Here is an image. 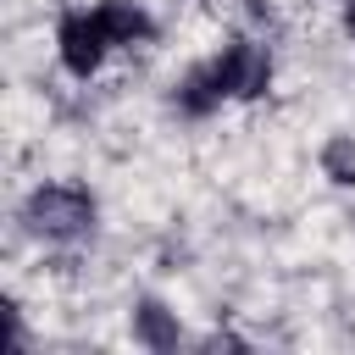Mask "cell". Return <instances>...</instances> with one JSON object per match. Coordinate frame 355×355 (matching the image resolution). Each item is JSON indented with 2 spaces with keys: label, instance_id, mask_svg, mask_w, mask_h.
<instances>
[{
  "label": "cell",
  "instance_id": "obj_1",
  "mask_svg": "<svg viewBox=\"0 0 355 355\" xmlns=\"http://www.w3.org/2000/svg\"><path fill=\"white\" fill-rule=\"evenodd\" d=\"M94 216H100V205H94V194L83 183H39L28 194V205H22L28 233H39L50 244H72V239L94 233Z\"/></svg>",
  "mask_w": 355,
  "mask_h": 355
},
{
  "label": "cell",
  "instance_id": "obj_2",
  "mask_svg": "<svg viewBox=\"0 0 355 355\" xmlns=\"http://www.w3.org/2000/svg\"><path fill=\"white\" fill-rule=\"evenodd\" d=\"M55 50H61V67L72 78H94L105 50H111V33H105L100 11H67L61 28H55Z\"/></svg>",
  "mask_w": 355,
  "mask_h": 355
},
{
  "label": "cell",
  "instance_id": "obj_3",
  "mask_svg": "<svg viewBox=\"0 0 355 355\" xmlns=\"http://www.w3.org/2000/svg\"><path fill=\"white\" fill-rule=\"evenodd\" d=\"M211 67H216L227 100H255V94H266V83H272V55H266L261 44H250V39L222 44V55H216Z\"/></svg>",
  "mask_w": 355,
  "mask_h": 355
},
{
  "label": "cell",
  "instance_id": "obj_4",
  "mask_svg": "<svg viewBox=\"0 0 355 355\" xmlns=\"http://www.w3.org/2000/svg\"><path fill=\"white\" fill-rule=\"evenodd\" d=\"M94 11H100V22H105L111 44H144V39L155 33V22H150V11H144L139 0H100Z\"/></svg>",
  "mask_w": 355,
  "mask_h": 355
},
{
  "label": "cell",
  "instance_id": "obj_5",
  "mask_svg": "<svg viewBox=\"0 0 355 355\" xmlns=\"http://www.w3.org/2000/svg\"><path fill=\"white\" fill-rule=\"evenodd\" d=\"M178 111H189V116H211L222 100H227V89H222V78H216V67L205 61V67H194V72H183V83H178Z\"/></svg>",
  "mask_w": 355,
  "mask_h": 355
},
{
  "label": "cell",
  "instance_id": "obj_6",
  "mask_svg": "<svg viewBox=\"0 0 355 355\" xmlns=\"http://www.w3.org/2000/svg\"><path fill=\"white\" fill-rule=\"evenodd\" d=\"M133 338H139L144 349H178L183 327H178V316H172L161 300H139V311H133Z\"/></svg>",
  "mask_w": 355,
  "mask_h": 355
},
{
  "label": "cell",
  "instance_id": "obj_7",
  "mask_svg": "<svg viewBox=\"0 0 355 355\" xmlns=\"http://www.w3.org/2000/svg\"><path fill=\"white\" fill-rule=\"evenodd\" d=\"M322 172H327L333 183L355 189V139H349V133H333V139L322 144Z\"/></svg>",
  "mask_w": 355,
  "mask_h": 355
},
{
  "label": "cell",
  "instance_id": "obj_8",
  "mask_svg": "<svg viewBox=\"0 0 355 355\" xmlns=\"http://www.w3.org/2000/svg\"><path fill=\"white\" fill-rule=\"evenodd\" d=\"M344 22H349V33H355V0H344Z\"/></svg>",
  "mask_w": 355,
  "mask_h": 355
}]
</instances>
